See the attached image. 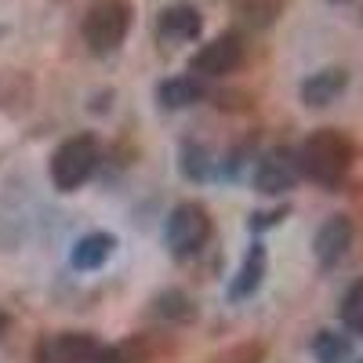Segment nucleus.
<instances>
[{
    "mask_svg": "<svg viewBox=\"0 0 363 363\" xmlns=\"http://www.w3.org/2000/svg\"><path fill=\"white\" fill-rule=\"evenodd\" d=\"M349 164H352V142L342 131H335V128L313 131L298 149L301 174H309L313 182H320V186H335V182H342Z\"/></svg>",
    "mask_w": 363,
    "mask_h": 363,
    "instance_id": "1",
    "label": "nucleus"
},
{
    "mask_svg": "<svg viewBox=\"0 0 363 363\" xmlns=\"http://www.w3.org/2000/svg\"><path fill=\"white\" fill-rule=\"evenodd\" d=\"M131 4L128 0H99V4H91V11L84 15V44L95 51V55H109L124 44V37L131 33Z\"/></svg>",
    "mask_w": 363,
    "mask_h": 363,
    "instance_id": "2",
    "label": "nucleus"
},
{
    "mask_svg": "<svg viewBox=\"0 0 363 363\" xmlns=\"http://www.w3.org/2000/svg\"><path fill=\"white\" fill-rule=\"evenodd\" d=\"M95 164H99V142L95 138L91 135L66 138L62 145L55 149V157H51V182L62 193H73L91 178Z\"/></svg>",
    "mask_w": 363,
    "mask_h": 363,
    "instance_id": "3",
    "label": "nucleus"
},
{
    "mask_svg": "<svg viewBox=\"0 0 363 363\" xmlns=\"http://www.w3.org/2000/svg\"><path fill=\"white\" fill-rule=\"evenodd\" d=\"M207 236H211V215H207V207L196 203V200H186V203H178L171 211V218H167V247L174 255H196L203 244H207Z\"/></svg>",
    "mask_w": 363,
    "mask_h": 363,
    "instance_id": "4",
    "label": "nucleus"
},
{
    "mask_svg": "<svg viewBox=\"0 0 363 363\" xmlns=\"http://www.w3.org/2000/svg\"><path fill=\"white\" fill-rule=\"evenodd\" d=\"M240 62H244V40H240L236 33H222L215 40H207L189 58V69L200 80H215V77H229Z\"/></svg>",
    "mask_w": 363,
    "mask_h": 363,
    "instance_id": "5",
    "label": "nucleus"
},
{
    "mask_svg": "<svg viewBox=\"0 0 363 363\" xmlns=\"http://www.w3.org/2000/svg\"><path fill=\"white\" fill-rule=\"evenodd\" d=\"M99 352L95 335L87 330H58L37 345V363H87Z\"/></svg>",
    "mask_w": 363,
    "mask_h": 363,
    "instance_id": "6",
    "label": "nucleus"
},
{
    "mask_svg": "<svg viewBox=\"0 0 363 363\" xmlns=\"http://www.w3.org/2000/svg\"><path fill=\"white\" fill-rule=\"evenodd\" d=\"M301 167H298V157L291 149H272L258 160V171H255V189L265 193V196H280L287 189H294Z\"/></svg>",
    "mask_w": 363,
    "mask_h": 363,
    "instance_id": "7",
    "label": "nucleus"
},
{
    "mask_svg": "<svg viewBox=\"0 0 363 363\" xmlns=\"http://www.w3.org/2000/svg\"><path fill=\"white\" fill-rule=\"evenodd\" d=\"M349 244H352V222H349L345 215H335V218H327V222L320 225L316 240H313V251H316V262H320L323 269H330V265H338V262L345 258Z\"/></svg>",
    "mask_w": 363,
    "mask_h": 363,
    "instance_id": "8",
    "label": "nucleus"
},
{
    "mask_svg": "<svg viewBox=\"0 0 363 363\" xmlns=\"http://www.w3.org/2000/svg\"><path fill=\"white\" fill-rule=\"evenodd\" d=\"M345 84H349V73H345V69H338V66L320 69V73H313L306 84H301V102L313 106V109L330 106V102H335L342 91H345Z\"/></svg>",
    "mask_w": 363,
    "mask_h": 363,
    "instance_id": "9",
    "label": "nucleus"
},
{
    "mask_svg": "<svg viewBox=\"0 0 363 363\" xmlns=\"http://www.w3.org/2000/svg\"><path fill=\"white\" fill-rule=\"evenodd\" d=\"M200 37V11L189 4H171L160 15V40L164 44H186Z\"/></svg>",
    "mask_w": 363,
    "mask_h": 363,
    "instance_id": "10",
    "label": "nucleus"
},
{
    "mask_svg": "<svg viewBox=\"0 0 363 363\" xmlns=\"http://www.w3.org/2000/svg\"><path fill=\"white\" fill-rule=\"evenodd\" d=\"M265 269H269L265 247H262V244H251L247 255H244V265H240V272H236V280L229 284V298H233V301L251 298V294L262 287V280H265Z\"/></svg>",
    "mask_w": 363,
    "mask_h": 363,
    "instance_id": "11",
    "label": "nucleus"
},
{
    "mask_svg": "<svg viewBox=\"0 0 363 363\" xmlns=\"http://www.w3.org/2000/svg\"><path fill=\"white\" fill-rule=\"evenodd\" d=\"M113 247H116V240H113L109 233H87V236H80L77 244H73L69 262H73V269L91 272V269H99V265H106V262H109Z\"/></svg>",
    "mask_w": 363,
    "mask_h": 363,
    "instance_id": "12",
    "label": "nucleus"
},
{
    "mask_svg": "<svg viewBox=\"0 0 363 363\" xmlns=\"http://www.w3.org/2000/svg\"><path fill=\"white\" fill-rule=\"evenodd\" d=\"M203 99V80L200 77H171L160 84V106L164 109H189Z\"/></svg>",
    "mask_w": 363,
    "mask_h": 363,
    "instance_id": "13",
    "label": "nucleus"
},
{
    "mask_svg": "<svg viewBox=\"0 0 363 363\" xmlns=\"http://www.w3.org/2000/svg\"><path fill=\"white\" fill-rule=\"evenodd\" d=\"M349 352H352L349 338L335 335V330H320V335L313 338V356H316L320 363H345Z\"/></svg>",
    "mask_w": 363,
    "mask_h": 363,
    "instance_id": "14",
    "label": "nucleus"
},
{
    "mask_svg": "<svg viewBox=\"0 0 363 363\" xmlns=\"http://www.w3.org/2000/svg\"><path fill=\"white\" fill-rule=\"evenodd\" d=\"M342 323L356 330V335H363V280H356L342 298Z\"/></svg>",
    "mask_w": 363,
    "mask_h": 363,
    "instance_id": "15",
    "label": "nucleus"
},
{
    "mask_svg": "<svg viewBox=\"0 0 363 363\" xmlns=\"http://www.w3.org/2000/svg\"><path fill=\"white\" fill-rule=\"evenodd\" d=\"M160 313L171 316V320H193V306H189V298L186 294H164L160 298Z\"/></svg>",
    "mask_w": 363,
    "mask_h": 363,
    "instance_id": "16",
    "label": "nucleus"
},
{
    "mask_svg": "<svg viewBox=\"0 0 363 363\" xmlns=\"http://www.w3.org/2000/svg\"><path fill=\"white\" fill-rule=\"evenodd\" d=\"M4 327H8V316H4V313H0V335H4Z\"/></svg>",
    "mask_w": 363,
    "mask_h": 363,
    "instance_id": "17",
    "label": "nucleus"
}]
</instances>
